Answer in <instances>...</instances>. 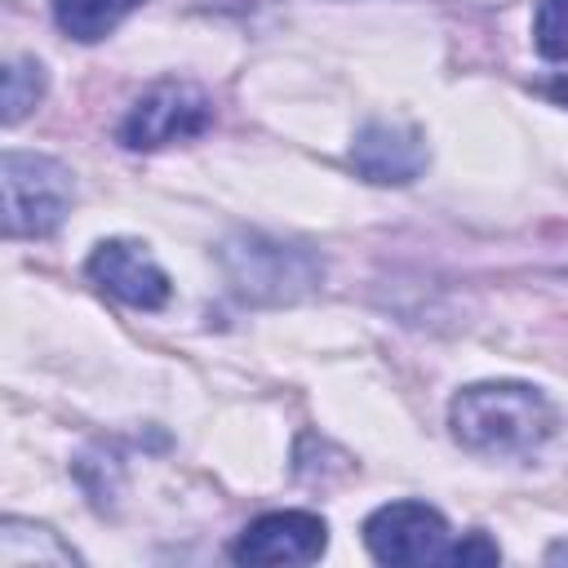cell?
Masks as SVG:
<instances>
[{
    "label": "cell",
    "instance_id": "cell-1",
    "mask_svg": "<svg viewBox=\"0 0 568 568\" xmlns=\"http://www.w3.org/2000/svg\"><path fill=\"white\" fill-rule=\"evenodd\" d=\"M448 422H453V435L470 453L519 457V453H532L550 435L555 408L546 404L541 390L524 382H479L453 399Z\"/></svg>",
    "mask_w": 568,
    "mask_h": 568
},
{
    "label": "cell",
    "instance_id": "cell-2",
    "mask_svg": "<svg viewBox=\"0 0 568 568\" xmlns=\"http://www.w3.org/2000/svg\"><path fill=\"white\" fill-rule=\"evenodd\" d=\"M0 186L9 235H49L71 209V178L49 155L9 151L0 164Z\"/></svg>",
    "mask_w": 568,
    "mask_h": 568
},
{
    "label": "cell",
    "instance_id": "cell-3",
    "mask_svg": "<svg viewBox=\"0 0 568 568\" xmlns=\"http://www.w3.org/2000/svg\"><path fill=\"white\" fill-rule=\"evenodd\" d=\"M364 541L377 564H435L448 555V524L426 501H390L368 515Z\"/></svg>",
    "mask_w": 568,
    "mask_h": 568
},
{
    "label": "cell",
    "instance_id": "cell-4",
    "mask_svg": "<svg viewBox=\"0 0 568 568\" xmlns=\"http://www.w3.org/2000/svg\"><path fill=\"white\" fill-rule=\"evenodd\" d=\"M209 120H213V106L195 84H155L124 115L120 142L133 151H151V146H169L178 138L204 133Z\"/></svg>",
    "mask_w": 568,
    "mask_h": 568
},
{
    "label": "cell",
    "instance_id": "cell-5",
    "mask_svg": "<svg viewBox=\"0 0 568 568\" xmlns=\"http://www.w3.org/2000/svg\"><path fill=\"white\" fill-rule=\"evenodd\" d=\"M328 546V528L320 515H306V510H271L262 519H253L231 555L240 564H311L320 559Z\"/></svg>",
    "mask_w": 568,
    "mask_h": 568
},
{
    "label": "cell",
    "instance_id": "cell-6",
    "mask_svg": "<svg viewBox=\"0 0 568 568\" xmlns=\"http://www.w3.org/2000/svg\"><path fill=\"white\" fill-rule=\"evenodd\" d=\"M89 280L142 311H155L169 302V275L138 240H102L89 257Z\"/></svg>",
    "mask_w": 568,
    "mask_h": 568
},
{
    "label": "cell",
    "instance_id": "cell-7",
    "mask_svg": "<svg viewBox=\"0 0 568 568\" xmlns=\"http://www.w3.org/2000/svg\"><path fill=\"white\" fill-rule=\"evenodd\" d=\"M351 160L373 182H413L426 164V142L417 129H408L399 120H373L355 138Z\"/></svg>",
    "mask_w": 568,
    "mask_h": 568
},
{
    "label": "cell",
    "instance_id": "cell-8",
    "mask_svg": "<svg viewBox=\"0 0 568 568\" xmlns=\"http://www.w3.org/2000/svg\"><path fill=\"white\" fill-rule=\"evenodd\" d=\"M235 280L244 293H257V297H284L293 293L288 284H306L311 275H293V262H302L297 253H284L280 244H244V248H231L226 253Z\"/></svg>",
    "mask_w": 568,
    "mask_h": 568
},
{
    "label": "cell",
    "instance_id": "cell-9",
    "mask_svg": "<svg viewBox=\"0 0 568 568\" xmlns=\"http://www.w3.org/2000/svg\"><path fill=\"white\" fill-rule=\"evenodd\" d=\"M142 0H53V18L75 40H102L115 31Z\"/></svg>",
    "mask_w": 568,
    "mask_h": 568
},
{
    "label": "cell",
    "instance_id": "cell-10",
    "mask_svg": "<svg viewBox=\"0 0 568 568\" xmlns=\"http://www.w3.org/2000/svg\"><path fill=\"white\" fill-rule=\"evenodd\" d=\"M27 532H31V524H22V519H4L0 537H18V541H27V550H9V555H0L4 568H27V564H75V555H71L49 528H36V537H27Z\"/></svg>",
    "mask_w": 568,
    "mask_h": 568
},
{
    "label": "cell",
    "instance_id": "cell-11",
    "mask_svg": "<svg viewBox=\"0 0 568 568\" xmlns=\"http://www.w3.org/2000/svg\"><path fill=\"white\" fill-rule=\"evenodd\" d=\"M40 89H44L40 62H27V58L22 62H9L4 67V124H18L36 106Z\"/></svg>",
    "mask_w": 568,
    "mask_h": 568
},
{
    "label": "cell",
    "instance_id": "cell-12",
    "mask_svg": "<svg viewBox=\"0 0 568 568\" xmlns=\"http://www.w3.org/2000/svg\"><path fill=\"white\" fill-rule=\"evenodd\" d=\"M532 36L546 58H568V0H541Z\"/></svg>",
    "mask_w": 568,
    "mask_h": 568
},
{
    "label": "cell",
    "instance_id": "cell-13",
    "mask_svg": "<svg viewBox=\"0 0 568 568\" xmlns=\"http://www.w3.org/2000/svg\"><path fill=\"white\" fill-rule=\"evenodd\" d=\"M444 564H497V546H493L484 532H470L466 541H457V546L444 555Z\"/></svg>",
    "mask_w": 568,
    "mask_h": 568
},
{
    "label": "cell",
    "instance_id": "cell-14",
    "mask_svg": "<svg viewBox=\"0 0 568 568\" xmlns=\"http://www.w3.org/2000/svg\"><path fill=\"white\" fill-rule=\"evenodd\" d=\"M550 98H555V102H564V106H568V75H564V80H555V84H550Z\"/></svg>",
    "mask_w": 568,
    "mask_h": 568
}]
</instances>
